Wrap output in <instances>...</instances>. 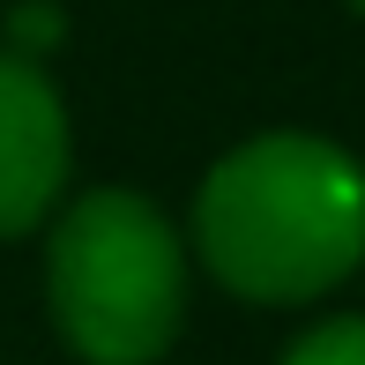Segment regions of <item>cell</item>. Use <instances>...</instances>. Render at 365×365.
<instances>
[{
	"mask_svg": "<svg viewBox=\"0 0 365 365\" xmlns=\"http://www.w3.org/2000/svg\"><path fill=\"white\" fill-rule=\"evenodd\" d=\"M284 365H365V313H336L313 321L306 336L284 351Z\"/></svg>",
	"mask_w": 365,
	"mask_h": 365,
	"instance_id": "277c9868",
	"label": "cell"
},
{
	"mask_svg": "<svg viewBox=\"0 0 365 365\" xmlns=\"http://www.w3.org/2000/svg\"><path fill=\"white\" fill-rule=\"evenodd\" d=\"M351 8H358V15H365V0H351Z\"/></svg>",
	"mask_w": 365,
	"mask_h": 365,
	"instance_id": "8992f818",
	"label": "cell"
},
{
	"mask_svg": "<svg viewBox=\"0 0 365 365\" xmlns=\"http://www.w3.org/2000/svg\"><path fill=\"white\" fill-rule=\"evenodd\" d=\"M68 164L75 135L53 75L23 53H0V239H23L60 209Z\"/></svg>",
	"mask_w": 365,
	"mask_h": 365,
	"instance_id": "3957f363",
	"label": "cell"
},
{
	"mask_svg": "<svg viewBox=\"0 0 365 365\" xmlns=\"http://www.w3.org/2000/svg\"><path fill=\"white\" fill-rule=\"evenodd\" d=\"M194 254L231 298L306 306L365 269V164L321 135H254L209 164Z\"/></svg>",
	"mask_w": 365,
	"mask_h": 365,
	"instance_id": "6da1fadb",
	"label": "cell"
},
{
	"mask_svg": "<svg viewBox=\"0 0 365 365\" xmlns=\"http://www.w3.org/2000/svg\"><path fill=\"white\" fill-rule=\"evenodd\" d=\"M45 298L60 343L82 365H157L187 321V239L157 202L90 187L53 217Z\"/></svg>",
	"mask_w": 365,
	"mask_h": 365,
	"instance_id": "7a4b0ae2",
	"label": "cell"
},
{
	"mask_svg": "<svg viewBox=\"0 0 365 365\" xmlns=\"http://www.w3.org/2000/svg\"><path fill=\"white\" fill-rule=\"evenodd\" d=\"M60 38H68V15H60L53 0H23V8L8 15V53H23V60H45Z\"/></svg>",
	"mask_w": 365,
	"mask_h": 365,
	"instance_id": "5b68a950",
	"label": "cell"
}]
</instances>
